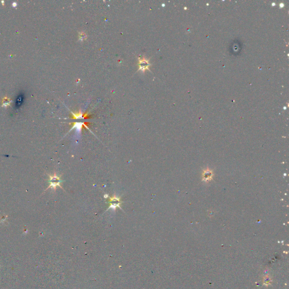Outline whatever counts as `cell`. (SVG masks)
Instances as JSON below:
<instances>
[{"mask_svg": "<svg viewBox=\"0 0 289 289\" xmlns=\"http://www.w3.org/2000/svg\"><path fill=\"white\" fill-rule=\"evenodd\" d=\"M11 102H12V101H11V99L9 98L6 97H5L2 100V106L6 107L7 106H9L10 105Z\"/></svg>", "mask_w": 289, "mask_h": 289, "instance_id": "cell-7", "label": "cell"}, {"mask_svg": "<svg viewBox=\"0 0 289 289\" xmlns=\"http://www.w3.org/2000/svg\"><path fill=\"white\" fill-rule=\"evenodd\" d=\"M212 175H213V173L211 171L209 170V169L207 170H205L203 173V177H202L203 180L205 181H209L212 179Z\"/></svg>", "mask_w": 289, "mask_h": 289, "instance_id": "cell-6", "label": "cell"}, {"mask_svg": "<svg viewBox=\"0 0 289 289\" xmlns=\"http://www.w3.org/2000/svg\"><path fill=\"white\" fill-rule=\"evenodd\" d=\"M87 35L85 34V32H81L79 33V39L82 41L84 40L85 39L87 38Z\"/></svg>", "mask_w": 289, "mask_h": 289, "instance_id": "cell-8", "label": "cell"}, {"mask_svg": "<svg viewBox=\"0 0 289 289\" xmlns=\"http://www.w3.org/2000/svg\"><path fill=\"white\" fill-rule=\"evenodd\" d=\"M71 117L73 119H87V118H90L91 115H89L88 113H84L83 114L82 111H80L77 113H74L73 112H71Z\"/></svg>", "mask_w": 289, "mask_h": 289, "instance_id": "cell-5", "label": "cell"}, {"mask_svg": "<svg viewBox=\"0 0 289 289\" xmlns=\"http://www.w3.org/2000/svg\"><path fill=\"white\" fill-rule=\"evenodd\" d=\"M107 197L105 196V198H109L107 203L109 204V207L108 209H111L113 210H116L117 207L121 209L120 207V205L123 203V202L121 201L120 198L117 197L116 195H114L113 197H109L108 195H107Z\"/></svg>", "mask_w": 289, "mask_h": 289, "instance_id": "cell-2", "label": "cell"}, {"mask_svg": "<svg viewBox=\"0 0 289 289\" xmlns=\"http://www.w3.org/2000/svg\"><path fill=\"white\" fill-rule=\"evenodd\" d=\"M13 6L14 7H15V6H17V4L16 2H14V3L13 4Z\"/></svg>", "mask_w": 289, "mask_h": 289, "instance_id": "cell-9", "label": "cell"}, {"mask_svg": "<svg viewBox=\"0 0 289 289\" xmlns=\"http://www.w3.org/2000/svg\"><path fill=\"white\" fill-rule=\"evenodd\" d=\"M89 123H83V122H73L72 123H70V125H72V128L70 131H72L73 129H75L76 132L79 134L81 133L83 127H84L85 128L89 129L88 128V125L89 124Z\"/></svg>", "mask_w": 289, "mask_h": 289, "instance_id": "cell-4", "label": "cell"}, {"mask_svg": "<svg viewBox=\"0 0 289 289\" xmlns=\"http://www.w3.org/2000/svg\"><path fill=\"white\" fill-rule=\"evenodd\" d=\"M139 62V70L138 71H141L143 73H144L146 70L150 71L149 67L151 66L150 63V59H147L145 57H143V58H138Z\"/></svg>", "mask_w": 289, "mask_h": 289, "instance_id": "cell-3", "label": "cell"}, {"mask_svg": "<svg viewBox=\"0 0 289 289\" xmlns=\"http://www.w3.org/2000/svg\"><path fill=\"white\" fill-rule=\"evenodd\" d=\"M48 176L49 177V186L48 187L47 189H49V188H51V189H53L54 191H55V189H56V188L57 187H59L62 189V187L61 186V183H62L63 181L61 179L60 176H58L55 173L53 175H48Z\"/></svg>", "mask_w": 289, "mask_h": 289, "instance_id": "cell-1", "label": "cell"}]
</instances>
